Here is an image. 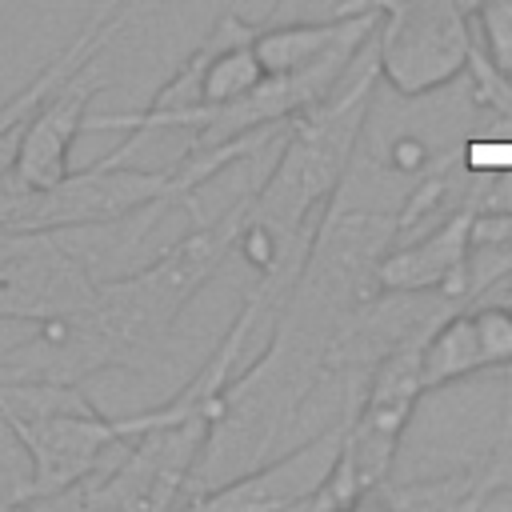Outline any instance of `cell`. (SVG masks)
I'll return each instance as SVG.
<instances>
[{
	"label": "cell",
	"instance_id": "obj_1",
	"mask_svg": "<svg viewBox=\"0 0 512 512\" xmlns=\"http://www.w3.org/2000/svg\"><path fill=\"white\" fill-rule=\"evenodd\" d=\"M248 208L252 192L232 200L216 220L184 232L152 264L116 280H96V296L84 312L36 324L28 340L0 348V360L16 376L84 384L96 372L136 368L144 356H156L176 316L236 252Z\"/></svg>",
	"mask_w": 512,
	"mask_h": 512
},
{
	"label": "cell",
	"instance_id": "obj_2",
	"mask_svg": "<svg viewBox=\"0 0 512 512\" xmlns=\"http://www.w3.org/2000/svg\"><path fill=\"white\" fill-rule=\"evenodd\" d=\"M376 84L380 68L376 48L368 40L344 80L324 100L288 120L268 176L248 188L252 208L236 240V252H244L256 272L272 268L292 244L316 232V220L324 216L356 160L368 112L376 104Z\"/></svg>",
	"mask_w": 512,
	"mask_h": 512
},
{
	"label": "cell",
	"instance_id": "obj_3",
	"mask_svg": "<svg viewBox=\"0 0 512 512\" xmlns=\"http://www.w3.org/2000/svg\"><path fill=\"white\" fill-rule=\"evenodd\" d=\"M340 12L380 8L372 36L380 84L400 100L444 92L468 72L472 28L464 0H344Z\"/></svg>",
	"mask_w": 512,
	"mask_h": 512
},
{
	"label": "cell",
	"instance_id": "obj_4",
	"mask_svg": "<svg viewBox=\"0 0 512 512\" xmlns=\"http://www.w3.org/2000/svg\"><path fill=\"white\" fill-rule=\"evenodd\" d=\"M12 444L28 456V480L20 492V504H48L84 476H92L124 440L120 416H104L84 388L32 416L4 420Z\"/></svg>",
	"mask_w": 512,
	"mask_h": 512
},
{
	"label": "cell",
	"instance_id": "obj_5",
	"mask_svg": "<svg viewBox=\"0 0 512 512\" xmlns=\"http://www.w3.org/2000/svg\"><path fill=\"white\" fill-rule=\"evenodd\" d=\"M96 276L60 232H0V320H64L92 304Z\"/></svg>",
	"mask_w": 512,
	"mask_h": 512
},
{
	"label": "cell",
	"instance_id": "obj_6",
	"mask_svg": "<svg viewBox=\"0 0 512 512\" xmlns=\"http://www.w3.org/2000/svg\"><path fill=\"white\" fill-rule=\"evenodd\" d=\"M92 64H96V56L88 64H80L64 84H56L16 128L8 164L32 192H44L72 172V144L88 128L92 100L108 88V80H96Z\"/></svg>",
	"mask_w": 512,
	"mask_h": 512
},
{
	"label": "cell",
	"instance_id": "obj_7",
	"mask_svg": "<svg viewBox=\"0 0 512 512\" xmlns=\"http://www.w3.org/2000/svg\"><path fill=\"white\" fill-rule=\"evenodd\" d=\"M344 424H348V412L336 424L320 428L312 440L252 464L248 472H240V476H232L216 488H204L192 500V508H236V512L308 508V500L328 480V468H332V460L340 452V440H344Z\"/></svg>",
	"mask_w": 512,
	"mask_h": 512
},
{
	"label": "cell",
	"instance_id": "obj_8",
	"mask_svg": "<svg viewBox=\"0 0 512 512\" xmlns=\"http://www.w3.org/2000/svg\"><path fill=\"white\" fill-rule=\"evenodd\" d=\"M480 200H464L440 216L436 228L392 244L376 264V284L384 292H428L452 304H468V260Z\"/></svg>",
	"mask_w": 512,
	"mask_h": 512
},
{
	"label": "cell",
	"instance_id": "obj_9",
	"mask_svg": "<svg viewBox=\"0 0 512 512\" xmlns=\"http://www.w3.org/2000/svg\"><path fill=\"white\" fill-rule=\"evenodd\" d=\"M424 388H448L488 368L512 364V308L492 304H456L424 336Z\"/></svg>",
	"mask_w": 512,
	"mask_h": 512
},
{
	"label": "cell",
	"instance_id": "obj_10",
	"mask_svg": "<svg viewBox=\"0 0 512 512\" xmlns=\"http://www.w3.org/2000/svg\"><path fill=\"white\" fill-rule=\"evenodd\" d=\"M512 488V400H508V420H504V436L496 444V452L476 464V500L484 504L488 496Z\"/></svg>",
	"mask_w": 512,
	"mask_h": 512
},
{
	"label": "cell",
	"instance_id": "obj_11",
	"mask_svg": "<svg viewBox=\"0 0 512 512\" xmlns=\"http://www.w3.org/2000/svg\"><path fill=\"white\" fill-rule=\"evenodd\" d=\"M24 468L16 460L12 448H0V508H12L20 504V492H24Z\"/></svg>",
	"mask_w": 512,
	"mask_h": 512
},
{
	"label": "cell",
	"instance_id": "obj_12",
	"mask_svg": "<svg viewBox=\"0 0 512 512\" xmlns=\"http://www.w3.org/2000/svg\"><path fill=\"white\" fill-rule=\"evenodd\" d=\"M508 376H512V364H508Z\"/></svg>",
	"mask_w": 512,
	"mask_h": 512
}]
</instances>
